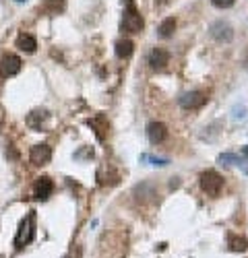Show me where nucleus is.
I'll return each mask as SVG.
<instances>
[{"mask_svg": "<svg viewBox=\"0 0 248 258\" xmlns=\"http://www.w3.org/2000/svg\"><path fill=\"white\" fill-rule=\"evenodd\" d=\"M211 4L215 8H232L236 4V0H211Z\"/></svg>", "mask_w": 248, "mask_h": 258, "instance_id": "nucleus-17", "label": "nucleus"}, {"mask_svg": "<svg viewBox=\"0 0 248 258\" xmlns=\"http://www.w3.org/2000/svg\"><path fill=\"white\" fill-rule=\"evenodd\" d=\"M211 35L217 39V42L227 44V42H232L234 39V29H232L230 23H225V21H215L211 25Z\"/></svg>", "mask_w": 248, "mask_h": 258, "instance_id": "nucleus-5", "label": "nucleus"}, {"mask_svg": "<svg viewBox=\"0 0 248 258\" xmlns=\"http://www.w3.org/2000/svg\"><path fill=\"white\" fill-rule=\"evenodd\" d=\"M198 184H201V190L207 196H220L221 188H223V178L215 170H207L201 174V178H198Z\"/></svg>", "mask_w": 248, "mask_h": 258, "instance_id": "nucleus-1", "label": "nucleus"}, {"mask_svg": "<svg viewBox=\"0 0 248 258\" xmlns=\"http://www.w3.org/2000/svg\"><path fill=\"white\" fill-rule=\"evenodd\" d=\"M17 2H23V0H17Z\"/></svg>", "mask_w": 248, "mask_h": 258, "instance_id": "nucleus-20", "label": "nucleus"}, {"mask_svg": "<svg viewBox=\"0 0 248 258\" xmlns=\"http://www.w3.org/2000/svg\"><path fill=\"white\" fill-rule=\"evenodd\" d=\"M220 163H225V165H240V157L234 155V153H221L220 155Z\"/></svg>", "mask_w": 248, "mask_h": 258, "instance_id": "nucleus-16", "label": "nucleus"}, {"mask_svg": "<svg viewBox=\"0 0 248 258\" xmlns=\"http://www.w3.org/2000/svg\"><path fill=\"white\" fill-rule=\"evenodd\" d=\"M244 68H248V52H246V56H244Z\"/></svg>", "mask_w": 248, "mask_h": 258, "instance_id": "nucleus-18", "label": "nucleus"}, {"mask_svg": "<svg viewBox=\"0 0 248 258\" xmlns=\"http://www.w3.org/2000/svg\"><path fill=\"white\" fill-rule=\"evenodd\" d=\"M133 50H135V44L131 39H120V42L116 44V56L118 58H131Z\"/></svg>", "mask_w": 248, "mask_h": 258, "instance_id": "nucleus-13", "label": "nucleus"}, {"mask_svg": "<svg viewBox=\"0 0 248 258\" xmlns=\"http://www.w3.org/2000/svg\"><path fill=\"white\" fill-rule=\"evenodd\" d=\"M17 48L21 50V52L31 54V52H35L37 42H35V37H33V35H29V33H21V35L17 37Z\"/></svg>", "mask_w": 248, "mask_h": 258, "instance_id": "nucleus-11", "label": "nucleus"}, {"mask_svg": "<svg viewBox=\"0 0 248 258\" xmlns=\"http://www.w3.org/2000/svg\"><path fill=\"white\" fill-rule=\"evenodd\" d=\"M64 258H68V256H64Z\"/></svg>", "mask_w": 248, "mask_h": 258, "instance_id": "nucleus-21", "label": "nucleus"}, {"mask_svg": "<svg viewBox=\"0 0 248 258\" xmlns=\"http://www.w3.org/2000/svg\"><path fill=\"white\" fill-rule=\"evenodd\" d=\"M147 136H149V141H151L153 145L164 143L165 138H167V128H165V124H162V122L147 124Z\"/></svg>", "mask_w": 248, "mask_h": 258, "instance_id": "nucleus-9", "label": "nucleus"}, {"mask_svg": "<svg viewBox=\"0 0 248 258\" xmlns=\"http://www.w3.org/2000/svg\"><path fill=\"white\" fill-rule=\"evenodd\" d=\"M0 71H2L4 77H13L21 71V58L15 56V54H8L2 58V62H0Z\"/></svg>", "mask_w": 248, "mask_h": 258, "instance_id": "nucleus-10", "label": "nucleus"}, {"mask_svg": "<svg viewBox=\"0 0 248 258\" xmlns=\"http://www.w3.org/2000/svg\"><path fill=\"white\" fill-rule=\"evenodd\" d=\"M48 118V112L46 110H33L31 114L27 116V124L31 126V128H35V130H42V122Z\"/></svg>", "mask_w": 248, "mask_h": 258, "instance_id": "nucleus-12", "label": "nucleus"}, {"mask_svg": "<svg viewBox=\"0 0 248 258\" xmlns=\"http://www.w3.org/2000/svg\"><path fill=\"white\" fill-rule=\"evenodd\" d=\"M178 102H180V105L186 107V110H194V107H201L207 102V97L201 91H188V93H184L180 99H178Z\"/></svg>", "mask_w": 248, "mask_h": 258, "instance_id": "nucleus-8", "label": "nucleus"}, {"mask_svg": "<svg viewBox=\"0 0 248 258\" xmlns=\"http://www.w3.org/2000/svg\"><path fill=\"white\" fill-rule=\"evenodd\" d=\"M29 159H31L33 165H44L52 159V149L48 145H35V147H31V151H29Z\"/></svg>", "mask_w": 248, "mask_h": 258, "instance_id": "nucleus-7", "label": "nucleus"}, {"mask_svg": "<svg viewBox=\"0 0 248 258\" xmlns=\"http://www.w3.org/2000/svg\"><path fill=\"white\" fill-rule=\"evenodd\" d=\"M145 27V21L141 13L137 11V6L133 4V0H126V11H124V19H122V29L128 33H138Z\"/></svg>", "mask_w": 248, "mask_h": 258, "instance_id": "nucleus-2", "label": "nucleus"}, {"mask_svg": "<svg viewBox=\"0 0 248 258\" xmlns=\"http://www.w3.org/2000/svg\"><path fill=\"white\" fill-rule=\"evenodd\" d=\"M244 155H246V157H248V147H246V149H244Z\"/></svg>", "mask_w": 248, "mask_h": 258, "instance_id": "nucleus-19", "label": "nucleus"}, {"mask_svg": "<svg viewBox=\"0 0 248 258\" xmlns=\"http://www.w3.org/2000/svg\"><path fill=\"white\" fill-rule=\"evenodd\" d=\"M174 29H176V19L174 17H167V19H164V21H162V25H160L157 31H160L162 37H170L174 33Z\"/></svg>", "mask_w": 248, "mask_h": 258, "instance_id": "nucleus-14", "label": "nucleus"}, {"mask_svg": "<svg viewBox=\"0 0 248 258\" xmlns=\"http://www.w3.org/2000/svg\"><path fill=\"white\" fill-rule=\"evenodd\" d=\"M230 250L232 252H246L248 250V240L246 237H236V235H230Z\"/></svg>", "mask_w": 248, "mask_h": 258, "instance_id": "nucleus-15", "label": "nucleus"}, {"mask_svg": "<svg viewBox=\"0 0 248 258\" xmlns=\"http://www.w3.org/2000/svg\"><path fill=\"white\" fill-rule=\"evenodd\" d=\"M54 192V182L50 180L48 176H42V178H37V182L33 186V194L37 201H48L50 196H52Z\"/></svg>", "mask_w": 248, "mask_h": 258, "instance_id": "nucleus-6", "label": "nucleus"}, {"mask_svg": "<svg viewBox=\"0 0 248 258\" xmlns=\"http://www.w3.org/2000/svg\"><path fill=\"white\" fill-rule=\"evenodd\" d=\"M147 60H149V66H151L153 71H164V68L170 64V52L164 48H153Z\"/></svg>", "mask_w": 248, "mask_h": 258, "instance_id": "nucleus-4", "label": "nucleus"}, {"mask_svg": "<svg viewBox=\"0 0 248 258\" xmlns=\"http://www.w3.org/2000/svg\"><path fill=\"white\" fill-rule=\"evenodd\" d=\"M33 235H35V215L33 213H29L27 215V219L21 221V225H19V232H17V237H15V246H25L33 240Z\"/></svg>", "mask_w": 248, "mask_h": 258, "instance_id": "nucleus-3", "label": "nucleus"}]
</instances>
